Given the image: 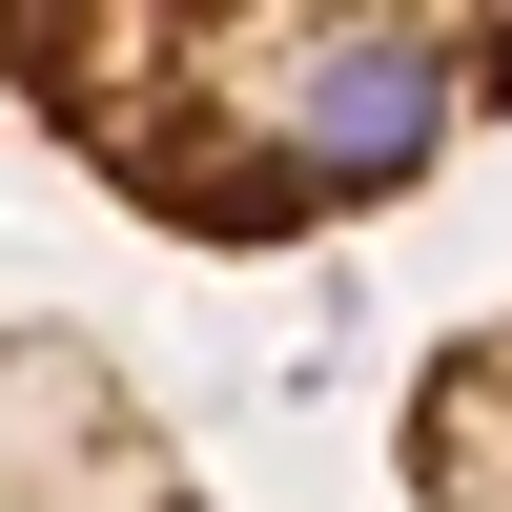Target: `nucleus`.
<instances>
[{
	"label": "nucleus",
	"mask_w": 512,
	"mask_h": 512,
	"mask_svg": "<svg viewBox=\"0 0 512 512\" xmlns=\"http://www.w3.org/2000/svg\"><path fill=\"white\" fill-rule=\"evenodd\" d=\"M0 103L164 246H328L512 123V0H0Z\"/></svg>",
	"instance_id": "1"
},
{
	"label": "nucleus",
	"mask_w": 512,
	"mask_h": 512,
	"mask_svg": "<svg viewBox=\"0 0 512 512\" xmlns=\"http://www.w3.org/2000/svg\"><path fill=\"white\" fill-rule=\"evenodd\" d=\"M0 512H226L103 328H0Z\"/></svg>",
	"instance_id": "2"
},
{
	"label": "nucleus",
	"mask_w": 512,
	"mask_h": 512,
	"mask_svg": "<svg viewBox=\"0 0 512 512\" xmlns=\"http://www.w3.org/2000/svg\"><path fill=\"white\" fill-rule=\"evenodd\" d=\"M390 472H410V512H512V308H472L431 369H410Z\"/></svg>",
	"instance_id": "3"
}]
</instances>
